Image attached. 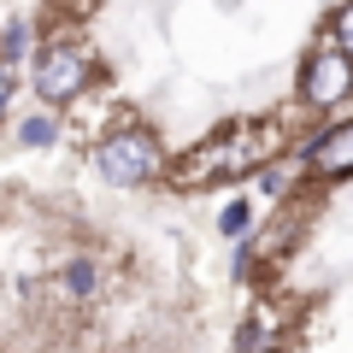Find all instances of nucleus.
I'll list each match as a JSON object with an SVG mask.
<instances>
[{
	"instance_id": "7",
	"label": "nucleus",
	"mask_w": 353,
	"mask_h": 353,
	"mask_svg": "<svg viewBox=\"0 0 353 353\" xmlns=\"http://www.w3.org/2000/svg\"><path fill=\"white\" fill-rule=\"evenodd\" d=\"M277 341H283V318H277V306H253V312L241 318L236 347H230V353H277Z\"/></svg>"
},
{
	"instance_id": "10",
	"label": "nucleus",
	"mask_w": 353,
	"mask_h": 353,
	"mask_svg": "<svg viewBox=\"0 0 353 353\" xmlns=\"http://www.w3.org/2000/svg\"><path fill=\"white\" fill-rule=\"evenodd\" d=\"M53 141H59V124H53L48 112L18 118V148H53Z\"/></svg>"
},
{
	"instance_id": "8",
	"label": "nucleus",
	"mask_w": 353,
	"mask_h": 353,
	"mask_svg": "<svg viewBox=\"0 0 353 353\" xmlns=\"http://www.w3.org/2000/svg\"><path fill=\"white\" fill-rule=\"evenodd\" d=\"M294 171H306V165H301V153H294V159H265L259 171H253V189H259L265 201H289Z\"/></svg>"
},
{
	"instance_id": "4",
	"label": "nucleus",
	"mask_w": 353,
	"mask_h": 353,
	"mask_svg": "<svg viewBox=\"0 0 353 353\" xmlns=\"http://www.w3.org/2000/svg\"><path fill=\"white\" fill-rule=\"evenodd\" d=\"M347 101H353V53L330 36L324 48H312L301 59V106L336 112V106H347Z\"/></svg>"
},
{
	"instance_id": "5",
	"label": "nucleus",
	"mask_w": 353,
	"mask_h": 353,
	"mask_svg": "<svg viewBox=\"0 0 353 353\" xmlns=\"http://www.w3.org/2000/svg\"><path fill=\"white\" fill-rule=\"evenodd\" d=\"M301 165H306L312 176H324V183H336V176H353V118H347V124L318 130V136L301 148Z\"/></svg>"
},
{
	"instance_id": "3",
	"label": "nucleus",
	"mask_w": 353,
	"mask_h": 353,
	"mask_svg": "<svg viewBox=\"0 0 353 353\" xmlns=\"http://www.w3.org/2000/svg\"><path fill=\"white\" fill-rule=\"evenodd\" d=\"M88 83H94V53H88V41H77V36H48L36 53H30V88H36L48 106L83 101Z\"/></svg>"
},
{
	"instance_id": "9",
	"label": "nucleus",
	"mask_w": 353,
	"mask_h": 353,
	"mask_svg": "<svg viewBox=\"0 0 353 353\" xmlns=\"http://www.w3.org/2000/svg\"><path fill=\"white\" fill-rule=\"evenodd\" d=\"M41 41H36V24H30V18H6V24H0V59H24L30 65V53H36Z\"/></svg>"
},
{
	"instance_id": "1",
	"label": "nucleus",
	"mask_w": 353,
	"mask_h": 353,
	"mask_svg": "<svg viewBox=\"0 0 353 353\" xmlns=\"http://www.w3.org/2000/svg\"><path fill=\"white\" fill-rule=\"evenodd\" d=\"M283 141V124H230L218 136H206L194 153L171 165V176L183 189H212V183H236V176H253Z\"/></svg>"
},
{
	"instance_id": "6",
	"label": "nucleus",
	"mask_w": 353,
	"mask_h": 353,
	"mask_svg": "<svg viewBox=\"0 0 353 353\" xmlns=\"http://www.w3.org/2000/svg\"><path fill=\"white\" fill-rule=\"evenodd\" d=\"M53 294H59L65 306H94L106 294V265L88 259V253H71V259L53 271Z\"/></svg>"
},
{
	"instance_id": "11",
	"label": "nucleus",
	"mask_w": 353,
	"mask_h": 353,
	"mask_svg": "<svg viewBox=\"0 0 353 353\" xmlns=\"http://www.w3.org/2000/svg\"><path fill=\"white\" fill-rule=\"evenodd\" d=\"M253 230V201H230L224 212H218V236H230V241H241Z\"/></svg>"
},
{
	"instance_id": "12",
	"label": "nucleus",
	"mask_w": 353,
	"mask_h": 353,
	"mask_svg": "<svg viewBox=\"0 0 353 353\" xmlns=\"http://www.w3.org/2000/svg\"><path fill=\"white\" fill-rule=\"evenodd\" d=\"M12 101H18V65L0 59V118L12 112Z\"/></svg>"
},
{
	"instance_id": "13",
	"label": "nucleus",
	"mask_w": 353,
	"mask_h": 353,
	"mask_svg": "<svg viewBox=\"0 0 353 353\" xmlns=\"http://www.w3.org/2000/svg\"><path fill=\"white\" fill-rule=\"evenodd\" d=\"M330 36H336L341 48L353 53V0H347V6H341V12H336V30H330Z\"/></svg>"
},
{
	"instance_id": "2",
	"label": "nucleus",
	"mask_w": 353,
	"mask_h": 353,
	"mask_svg": "<svg viewBox=\"0 0 353 353\" xmlns=\"http://www.w3.org/2000/svg\"><path fill=\"white\" fill-rule=\"evenodd\" d=\"M88 159H94V176L112 183V189H148L153 176L171 171V153H165V141L148 124H118L112 136L94 141Z\"/></svg>"
}]
</instances>
